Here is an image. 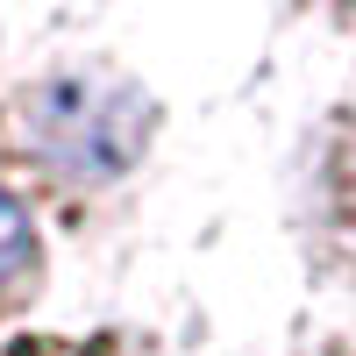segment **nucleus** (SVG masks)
<instances>
[{"label": "nucleus", "instance_id": "2", "mask_svg": "<svg viewBox=\"0 0 356 356\" xmlns=\"http://www.w3.org/2000/svg\"><path fill=\"white\" fill-rule=\"evenodd\" d=\"M36 278H43V243H36V221L29 207L0 186V321L15 307L36 300Z\"/></svg>", "mask_w": 356, "mask_h": 356}, {"label": "nucleus", "instance_id": "4", "mask_svg": "<svg viewBox=\"0 0 356 356\" xmlns=\"http://www.w3.org/2000/svg\"><path fill=\"white\" fill-rule=\"evenodd\" d=\"M8 356H143L129 335H29Z\"/></svg>", "mask_w": 356, "mask_h": 356}, {"label": "nucleus", "instance_id": "3", "mask_svg": "<svg viewBox=\"0 0 356 356\" xmlns=\"http://www.w3.org/2000/svg\"><path fill=\"white\" fill-rule=\"evenodd\" d=\"M321 186H328V214H335V228L356 243V107H342L335 114V129H328V150H321Z\"/></svg>", "mask_w": 356, "mask_h": 356}, {"label": "nucleus", "instance_id": "1", "mask_svg": "<svg viewBox=\"0 0 356 356\" xmlns=\"http://www.w3.org/2000/svg\"><path fill=\"white\" fill-rule=\"evenodd\" d=\"M150 136V100L114 79H50L29 93L22 143L65 178H122Z\"/></svg>", "mask_w": 356, "mask_h": 356}]
</instances>
